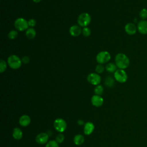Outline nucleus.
I'll return each mask as SVG.
<instances>
[{
	"instance_id": "1",
	"label": "nucleus",
	"mask_w": 147,
	"mask_h": 147,
	"mask_svg": "<svg viewBox=\"0 0 147 147\" xmlns=\"http://www.w3.org/2000/svg\"><path fill=\"white\" fill-rule=\"evenodd\" d=\"M115 64L118 69H125L130 64V59L127 56L123 53H118L115 57Z\"/></svg>"
},
{
	"instance_id": "2",
	"label": "nucleus",
	"mask_w": 147,
	"mask_h": 147,
	"mask_svg": "<svg viewBox=\"0 0 147 147\" xmlns=\"http://www.w3.org/2000/svg\"><path fill=\"white\" fill-rule=\"evenodd\" d=\"M7 63L9 67L13 69H17L22 65L21 59L16 55H11L9 56L7 60Z\"/></svg>"
},
{
	"instance_id": "3",
	"label": "nucleus",
	"mask_w": 147,
	"mask_h": 147,
	"mask_svg": "<svg viewBox=\"0 0 147 147\" xmlns=\"http://www.w3.org/2000/svg\"><path fill=\"white\" fill-rule=\"evenodd\" d=\"M14 27L17 31H26L29 28L28 22L25 18L20 17L17 18L14 23Z\"/></svg>"
},
{
	"instance_id": "4",
	"label": "nucleus",
	"mask_w": 147,
	"mask_h": 147,
	"mask_svg": "<svg viewBox=\"0 0 147 147\" xmlns=\"http://www.w3.org/2000/svg\"><path fill=\"white\" fill-rule=\"evenodd\" d=\"M91 16L87 13H82L78 17L77 22L80 27H86L91 22Z\"/></svg>"
},
{
	"instance_id": "5",
	"label": "nucleus",
	"mask_w": 147,
	"mask_h": 147,
	"mask_svg": "<svg viewBox=\"0 0 147 147\" xmlns=\"http://www.w3.org/2000/svg\"><path fill=\"white\" fill-rule=\"evenodd\" d=\"M111 59L110 53L106 51L99 52L96 56V60L98 64H103L107 63Z\"/></svg>"
},
{
	"instance_id": "6",
	"label": "nucleus",
	"mask_w": 147,
	"mask_h": 147,
	"mask_svg": "<svg viewBox=\"0 0 147 147\" xmlns=\"http://www.w3.org/2000/svg\"><path fill=\"white\" fill-rule=\"evenodd\" d=\"M114 78L116 81L121 83H125L128 78L127 74L125 69H117V71L114 73Z\"/></svg>"
},
{
	"instance_id": "7",
	"label": "nucleus",
	"mask_w": 147,
	"mask_h": 147,
	"mask_svg": "<svg viewBox=\"0 0 147 147\" xmlns=\"http://www.w3.org/2000/svg\"><path fill=\"white\" fill-rule=\"evenodd\" d=\"M87 81L91 84L97 86L101 82V77L99 74L96 72H92L88 75L87 77Z\"/></svg>"
},
{
	"instance_id": "8",
	"label": "nucleus",
	"mask_w": 147,
	"mask_h": 147,
	"mask_svg": "<svg viewBox=\"0 0 147 147\" xmlns=\"http://www.w3.org/2000/svg\"><path fill=\"white\" fill-rule=\"evenodd\" d=\"M54 127L55 129L60 132H63L67 127V123L62 118H57L54 121Z\"/></svg>"
},
{
	"instance_id": "9",
	"label": "nucleus",
	"mask_w": 147,
	"mask_h": 147,
	"mask_svg": "<svg viewBox=\"0 0 147 147\" xmlns=\"http://www.w3.org/2000/svg\"><path fill=\"white\" fill-rule=\"evenodd\" d=\"M137 31L141 34H147V21L144 20H141L140 21L137 25Z\"/></svg>"
},
{
	"instance_id": "10",
	"label": "nucleus",
	"mask_w": 147,
	"mask_h": 147,
	"mask_svg": "<svg viewBox=\"0 0 147 147\" xmlns=\"http://www.w3.org/2000/svg\"><path fill=\"white\" fill-rule=\"evenodd\" d=\"M125 31L129 35H134L137 31V27L134 24L129 22L125 26Z\"/></svg>"
},
{
	"instance_id": "11",
	"label": "nucleus",
	"mask_w": 147,
	"mask_h": 147,
	"mask_svg": "<svg viewBox=\"0 0 147 147\" xmlns=\"http://www.w3.org/2000/svg\"><path fill=\"white\" fill-rule=\"evenodd\" d=\"M69 33L73 37H78L82 33V29L79 25H74L69 28Z\"/></svg>"
},
{
	"instance_id": "12",
	"label": "nucleus",
	"mask_w": 147,
	"mask_h": 147,
	"mask_svg": "<svg viewBox=\"0 0 147 147\" xmlns=\"http://www.w3.org/2000/svg\"><path fill=\"white\" fill-rule=\"evenodd\" d=\"M92 104L96 107L101 106L103 103V99L98 95H94L91 98Z\"/></svg>"
},
{
	"instance_id": "13",
	"label": "nucleus",
	"mask_w": 147,
	"mask_h": 147,
	"mask_svg": "<svg viewBox=\"0 0 147 147\" xmlns=\"http://www.w3.org/2000/svg\"><path fill=\"white\" fill-rule=\"evenodd\" d=\"M48 135L45 133H41L38 134L36 137V141L40 144H44L46 143L48 140Z\"/></svg>"
},
{
	"instance_id": "14",
	"label": "nucleus",
	"mask_w": 147,
	"mask_h": 147,
	"mask_svg": "<svg viewBox=\"0 0 147 147\" xmlns=\"http://www.w3.org/2000/svg\"><path fill=\"white\" fill-rule=\"evenodd\" d=\"M94 125L91 122H88L85 123L84 126V133L86 135H90L94 130Z\"/></svg>"
},
{
	"instance_id": "15",
	"label": "nucleus",
	"mask_w": 147,
	"mask_h": 147,
	"mask_svg": "<svg viewBox=\"0 0 147 147\" xmlns=\"http://www.w3.org/2000/svg\"><path fill=\"white\" fill-rule=\"evenodd\" d=\"M19 123L22 126H26L30 123V118L27 115H23L20 117Z\"/></svg>"
},
{
	"instance_id": "16",
	"label": "nucleus",
	"mask_w": 147,
	"mask_h": 147,
	"mask_svg": "<svg viewBox=\"0 0 147 147\" xmlns=\"http://www.w3.org/2000/svg\"><path fill=\"white\" fill-rule=\"evenodd\" d=\"M25 36L28 39L32 40L36 36V31L33 28H29L25 31Z\"/></svg>"
},
{
	"instance_id": "17",
	"label": "nucleus",
	"mask_w": 147,
	"mask_h": 147,
	"mask_svg": "<svg viewBox=\"0 0 147 147\" xmlns=\"http://www.w3.org/2000/svg\"><path fill=\"white\" fill-rule=\"evenodd\" d=\"M104 83L105 86H107V87L111 88L115 84V79H114L110 76H108L105 79Z\"/></svg>"
},
{
	"instance_id": "18",
	"label": "nucleus",
	"mask_w": 147,
	"mask_h": 147,
	"mask_svg": "<svg viewBox=\"0 0 147 147\" xmlns=\"http://www.w3.org/2000/svg\"><path fill=\"white\" fill-rule=\"evenodd\" d=\"M105 69L109 73H114L117 69V67L115 63H108L106 65Z\"/></svg>"
},
{
	"instance_id": "19",
	"label": "nucleus",
	"mask_w": 147,
	"mask_h": 147,
	"mask_svg": "<svg viewBox=\"0 0 147 147\" xmlns=\"http://www.w3.org/2000/svg\"><path fill=\"white\" fill-rule=\"evenodd\" d=\"M22 131L18 127H16L14 129L13 131V137L16 140H20L22 137Z\"/></svg>"
},
{
	"instance_id": "20",
	"label": "nucleus",
	"mask_w": 147,
	"mask_h": 147,
	"mask_svg": "<svg viewBox=\"0 0 147 147\" xmlns=\"http://www.w3.org/2000/svg\"><path fill=\"white\" fill-rule=\"evenodd\" d=\"M84 137L81 134H77L74 137V142L76 145H79L84 142Z\"/></svg>"
},
{
	"instance_id": "21",
	"label": "nucleus",
	"mask_w": 147,
	"mask_h": 147,
	"mask_svg": "<svg viewBox=\"0 0 147 147\" xmlns=\"http://www.w3.org/2000/svg\"><path fill=\"white\" fill-rule=\"evenodd\" d=\"M18 36V33L17 30H11L7 34V37L10 40H14Z\"/></svg>"
},
{
	"instance_id": "22",
	"label": "nucleus",
	"mask_w": 147,
	"mask_h": 147,
	"mask_svg": "<svg viewBox=\"0 0 147 147\" xmlns=\"http://www.w3.org/2000/svg\"><path fill=\"white\" fill-rule=\"evenodd\" d=\"M7 63L3 59L0 60V72L3 73L7 68Z\"/></svg>"
},
{
	"instance_id": "23",
	"label": "nucleus",
	"mask_w": 147,
	"mask_h": 147,
	"mask_svg": "<svg viewBox=\"0 0 147 147\" xmlns=\"http://www.w3.org/2000/svg\"><path fill=\"white\" fill-rule=\"evenodd\" d=\"M103 87L102 86L98 84L97 86H95V87L94 88V92L95 94V95H100L103 94Z\"/></svg>"
},
{
	"instance_id": "24",
	"label": "nucleus",
	"mask_w": 147,
	"mask_h": 147,
	"mask_svg": "<svg viewBox=\"0 0 147 147\" xmlns=\"http://www.w3.org/2000/svg\"><path fill=\"white\" fill-rule=\"evenodd\" d=\"M139 16L141 18V20H146L147 18V9L143 8L142 9L139 13Z\"/></svg>"
},
{
	"instance_id": "25",
	"label": "nucleus",
	"mask_w": 147,
	"mask_h": 147,
	"mask_svg": "<svg viewBox=\"0 0 147 147\" xmlns=\"http://www.w3.org/2000/svg\"><path fill=\"white\" fill-rule=\"evenodd\" d=\"M95 72L98 74H102L103 72V71H105V67L103 65V64H98L95 67Z\"/></svg>"
},
{
	"instance_id": "26",
	"label": "nucleus",
	"mask_w": 147,
	"mask_h": 147,
	"mask_svg": "<svg viewBox=\"0 0 147 147\" xmlns=\"http://www.w3.org/2000/svg\"><path fill=\"white\" fill-rule=\"evenodd\" d=\"M91 33V30L90 28L86 26L83 28L82 29V34L84 37H88L90 36Z\"/></svg>"
},
{
	"instance_id": "27",
	"label": "nucleus",
	"mask_w": 147,
	"mask_h": 147,
	"mask_svg": "<svg viewBox=\"0 0 147 147\" xmlns=\"http://www.w3.org/2000/svg\"><path fill=\"white\" fill-rule=\"evenodd\" d=\"M45 147H59V146L58 142H57L56 141L51 140L47 144Z\"/></svg>"
},
{
	"instance_id": "28",
	"label": "nucleus",
	"mask_w": 147,
	"mask_h": 147,
	"mask_svg": "<svg viewBox=\"0 0 147 147\" xmlns=\"http://www.w3.org/2000/svg\"><path fill=\"white\" fill-rule=\"evenodd\" d=\"M64 140V136L62 134V133H59L57 134V136H56V141H57V142L58 143H61L63 142Z\"/></svg>"
},
{
	"instance_id": "29",
	"label": "nucleus",
	"mask_w": 147,
	"mask_h": 147,
	"mask_svg": "<svg viewBox=\"0 0 147 147\" xmlns=\"http://www.w3.org/2000/svg\"><path fill=\"white\" fill-rule=\"evenodd\" d=\"M28 25H29V26H30V28H33L36 26V24H37V21L34 18H30L29 19L28 21Z\"/></svg>"
},
{
	"instance_id": "30",
	"label": "nucleus",
	"mask_w": 147,
	"mask_h": 147,
	"mask_svg": "<svg viewBox=\"0 0 147 147\" xmlns=\"http://www.w3.org/2000/svg\"><path fill=\"white\" fill-rule=\"evenodd\" d=\"M21 61L23 64H27L30 62V58L28 56H24L21 58Z\"/></svg>"
},
{
	"instance_id": "31",
	"label": "nucleus",
	"mask_w": 147,
	"mask_h": 147,
	"mask_svg": "<svg viewBox=\"0 0 147 147\" xmlns=\"http://www.w3.org/2000/svg\"><path fill=\"white\" fill-rule=\"evenodd\" d=\"M78 123L79 125H82L83 124V121L82 120H81V119H79V120L78 121Z\"/></svg>"
},
{
	"instance_id": "32",
	"label": "nucleus",
	"mask_w": 147,
	"mask_h": 147,
	"mask_svg": "<svg viewBox=\"0 0 147 147\" xmlns=\"http://www.w3.org/2000/svg\"><path fill=\"white\" fill-rule=\"evenodd\" d=\"M41 0H32L34 3H39Z\"/></svg>"
}]
</instances>
